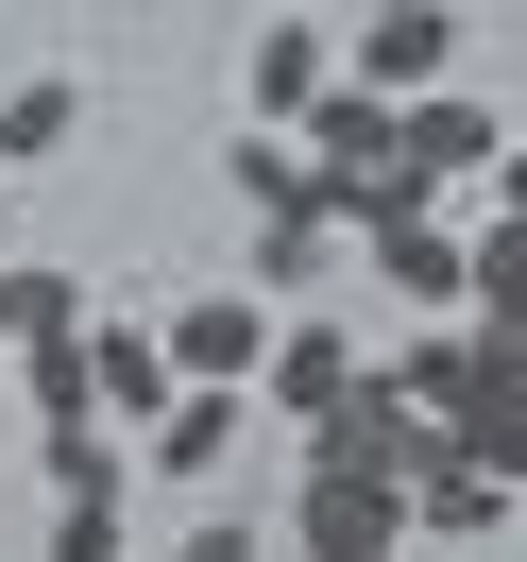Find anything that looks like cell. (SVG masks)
I'll use <instances>...</instances> for the list:
<instances>
[{
	"instance_id": "obj_7",
	"label": "cell",
	"mask_w": 527,
	"mask_h": 562,
	"mask_svg": "<svg viewBox=\"0 0 527 562\" xmlns=\"http://www.w3.org/2000/svg\"><path fill=\"white\" fill-rule=\"evenodd\" d=\"M153 324H171V375H239L255 392V358H273V290H187Z\"/></svg>"
},
{
	"instance_id": "obj_16",
	"label": "cell",
	"mask_w": 527,
	"mask_h": 562,
	"mask_svg": "<svg viewBox=\"0 0 527 562\" xmlns=\"http://www.w3.org/2000/svg\"><path fill=\"white\" fill-rule=\"evenodd\" d=\"M35 562H137V494H51V546Z\"/></svg>"
},
{
	"instance_id": "obj_3",
	"label": "cell",
	"mask_w": 527,
	"mask_h": 562,
	"mask_svg": "<svg viewBox=\"0 0 527 562\" xmlns=\"http://www.w3.org/2000/svg\"><path fill=\"white\" fill-rule=\"evenodd\" d=\"M289 137H307V171L341 188V222H357V188H391V171H409V103H391V86H357V69L323 86V103L289 120Z\"/></svg>"
},
{
	"instance_id": "obj_20",
	"label": "cell",
	"mask_w": 527,
	"mask_h": 562,
	"mask_svg": "<svg viewBox=\"0 0 527 562\" xmlns=\"http://www.w3.org/2000/svg\"><path fill=\"white\" fill-rule=\"evenodd\" d=\"M493 205H511V222H527V137H511V154H493Z\"/></svg>"
},
{
	"instance_id": "obj_15",
	"label": "cell",
	"mask_w": 527,
	"mask_h": 562,
	"mask_svg": "<svg viewBox=\"0 0 527 562\" xmlns=\"http://www.w3.org/2000/svg\"><path fill=\"white\" fill-rule=\"evenodd\" d=\"M85 307H103L85 273H18V256H0V358H18V341H69Z\"/></svg>"
},
{
	"instance_id": "obj_10",
	"label": "cell",
	"mask_w": 527,
	"mask_h": 562,
	"mask_svg": "<svg viewBox=\"0 0 527 562\" xmlns=\"http://www.w3.org/2000/svg\"><path fill=\"white\" fill-rule=\"evenodd\" d=\"M341 256H357L341 188H307V205H255V273H239V290H323Z\"/></svg>"
},
{
	"instance_id": "obj_8",
	"label": "cell",
	"mask_w": 527,
	"mask_h": 562,
	"mask_svg": "<svg viewBox=\"0 0 527 562\" xmlns=\"http://www.w3.org/2000/svg\"><path fill=\"white\" fill-rule=\"evenodd\" d=\"M255 120H307L323 103V86H341V35H323V18H307V0H273V18H255Z\"/></svg>"
},
{
	"instance_id": "obj_2",
	"label": "cell",
	"mask_w": 527,
	"mask_h": 562,
	"mask_svg": "<svg viewBox=\"0 0 527 562\" xmlns=\"http://www.w3.org/2000/svg\"><path fill=\"white\" fill-rule=\"evenodd\" d=\"M273 546H289V562H409V477H375V460H307V494H289Z\"/></svg>"
},
{
	"instance_id": "obj_9",
	"label": "cell",
	"mask_w": 527,
	"mask_h": 562,
	"mask_svg": "<svg viewBox=\"0 0 527 562\" xmlns=\"http://www.w3.org/2000/svg\"><path fill=\"white\" fill-rule=\"evenodd\" d=\"M511 512H527V494L493 477V460H459V443H443V460H425V477H409V546H493V528H511Z\"/></svg>"
},
{
	"instance_id": "obj_17",
	"label": "cell",
	"mask_w": 527,
	"mask_h": 562,
	"mask_svg": "<svg viewBox=\"0 0 527 562\" xmlns=\"http://www.w3.org/2000/svg\"><path fill=\"white\" fill-rule=\"evenodd\" d=\"M391 375H409V409H459V392H477V324H425Z\"/></svg>"
},
{
	"instance_id": "obj_4",
	"label": "cell",
	"mask_w": 527,
	"mask_h": 562,
	"mask_svg": "<svg viewBox=\"0 0 527 562\" xmlns=\"http://www.w3.org/2000/svg\"><path fill=\"white\" fill-rule=\"evenodd\" d=\"M493 154H511V120H493L477 86H409V171H391V188L443 205V188H493Z\"/></svg>"
},
{
	"instance_id": "obj_11",
	"label": "cell",
	"mask_w": 527,
	"mask_h": 562,
	"mask_svg": "<svg viewBox=\"0 0 527 562\" xmlns=\"http://www.w3.org/2000/svg\"><path fill=\"white\" fill-rule=\"evenodd\" d=\"M357 392V341L341 324H273V358H255V409H289V426H323Z\"/></svg>"
},
{
	"instance_id": "obj_13",
	"label": "cell",
	"mask_w": 527,
	"mask_h": 562,
	"mask_svg": "<svg viewBox=\"0 0 527 562\" xmlns=\"http://www.w3.org/2000/svg\"><path fill=\"white\" fill-rule=\"evenodd\" d=\"M443 443H459V460H493V477L527 494V392L493 375V358H477V392H459V409H443Z\"/></svg>"
},
{
	"instance_id": "obj_12",
	"label": "cell",
	"mask_w": 527,
	"mask_h": 562,
	"mask_svg": "<svg viewBox=\"0 0 527 562\" xmlns=\"http://www.w3.org/2000/svg\"><path fill=\"white\" fill-rule=\"evenodd\" d=\"M69 137H85V69H35V86H0V171H51Z\"/></svg>"
},
{
	"instance_id": "obj_18",
	"label": "cell",
	"mask_w": 527,
	"mask_h": 562,
	"mask_svg": "<svg viewBox=\"0 0 527 562\" xmlns=\"http://www.w3.org/2000/svg\"><path fill=\"white\" fill-rule=\"evenodd\" d=\"M477 324H527V222L493 205V239H477Z\"/></svg>"
},
{
	"instance_id": "obj_19",
	"label": "cell",
	"mask_w": 527,
	"mask_h": 562,
	"mask_svg": "<svg viewBox=\"0 0 527 562\" xmlns=\"http://www.w3.org/2000/svg\"><path fill=\"white\" fill-rule=\"evenodd\" d=\"M171 562H289V546H273V528H239V512H205V528H187Z\"/></svg>"
},
{
	"instance_id": "obj_5",
	"label": "cell",
	"mask_w": 527,
	"mask_h": 562,
	"mask_svg": "<svg viewBox=\"0 0 527 562\" xmlns=\"http://www.w3.org/2000/svg\"><path fill=\"white\" fill-rule=\"evenodd\" d=\"M239 443H255V392H239V375H187L171 409L137 426V477H221Z\"/></svg>"
},
{
	"instance_id": "obj_6",
	"label": "cell",
	"mask_w": 527,
	"mask_h": 562,
	"mask_svg": "<svg viewBox=\"0 0 527 562\" xmlns=\"http://www.w3.org/2000/svg\"><path fill=\"white\" fill-rule=\"evenodd\" d=\"M85 392H103V426H153V409H171V324H153V307H85Z\"/></svg>"
},
{
	"instance_id": "obj_1",
	"label": "cell",
	"mask_w": 527,
	"mask_h": 562,
	"mask_svg": "<svg viewBox=\"0 0 527 562\" xmlns=\"http://www.w3.org/2000/svg\"><path fill=\"white\" fill-rule=\"evenodd\" d=\"M357 273H375L409 324H459V307H477V239H459L425 188H357Z\"/></svg>"
},
{
	"instance_id": "obj_14",
	"label": "cell",
	"mask_w": 527,
	"mask_h": 562,
	"mask_svg": "<svg viewBox=\"0 0 527 562\" xmlns=\"http://www.w3.org/2000/svg\"><path fill=\"white\" fill-rule=\"evenodd\" d=\"M18 409H35V443H51V426H103V392H85V324H69V341H18Z\"/></svg>"
}]
</instances>
